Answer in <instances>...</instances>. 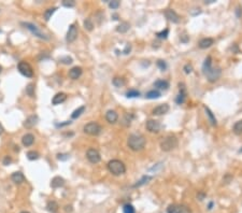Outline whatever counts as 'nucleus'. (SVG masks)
Returning <instances> with one entry per match:
<instances>
[{
	"instance_id": "1",
	"label": "nucleus",
	"mask_w": 242,
	"mask_h": 213,
	"mask_svg": "<svg viewBox=\"0 0 242 213\" xmlns=\"http://www.w3.org/2000/svg\"><path fill=\"white\" fill-rule=\"evenodd\" d=\"M145 138L142 135H130L127 139V144L132 151H141L145 147Z\"/></svg>"
},
{
	"instance_id": "2",
	"label": "nucleus",
	"mask_w": 242,
	"mask_h": 213,
	"mask_svg": "<svg viewBox=\"0 0 242 213\" xmlns=\"http://www.w3.org/2000/svg\"><path fill=\"white\" fill-rule=\"evenodd\" d=\"M108 169L114 176H121L126 172V167L123 162L119 159H112L108 163Z\"/></svg>"
},
{
	"instance_id": "3",
	"label": "nucleus",
	"mask_w": 242,
	"mask_h": 213,
	"mask_svg": "<svg viewBox=\"0 0 242 213\" xmlns=\"http://www.w3.org/2000/svg\"><path fill=\"white\" fill-rule=\"evenodd\" d=\"M178 147V139L174 136H167L161 142V149L165 152H169Z\"/></svg>"
},
{
	"instance_id": "4",
	"label": "nucleus",
	"mask_w": 242,
	"mask_h": 213,
	"mask_svg": "<svg viewBox=\"0 0 242 213\" xmlns=\"http://www.w3.org/2000/svg\"><path fill=\"white\" fill-rule=\"evenodd\" d=\"M22 25L25 26V28L28 29L29 31L31 32L34 36H36V37L40 38L42 40H50V37L46 34H44L38 26L35 25V24H32V23H22Z\"/></svg>"
},
{
	"instance_id": "5",
	"label": "nucleus",
	"mask_w": 242,
	"mask_h": 213,
	"mask_svg": "<svg viewBox=\"0 0 242 213\" xmlns=\"http://www.w3.org/2000/svg\"><path fill=\"white\" fill-rule=\"evenodd\" d=\"M83 130H84V132L85 134H87V135L98 136L101 132L102 128H101V126L99 125L98 123L91 122V123H88V124H86V125L84 126Z\"/></svg>"
},
{
	"instance_id": "6",
	"label": "nucleus",
	"mask_w": 242,
	"mask_h": 213,
	"mask_svg": "<svg viewBox=\"0 0 242 213\" xmlns=\"http://www.w3.org/2000/svg\"><path fill=\"white\" fill-rule=\"evenodd\" d=\"M17 69L26 78H32L34 76V70H32L31 66L26 61H19L17 65Z\"/></svg>"
},
{
	"instance_id": "7",
	"label": "nucleus",
	"mask_w": 242,
	"mask_h": 213,
	"mask_svg": "<svg viewBox=\"0 0 242 213\" xmlns=\"http://www.w3.org/2000/svg\"><path fill=\"white\" fill-rule=\"evenodd\" d=\"M221 74H222V70H221V68H213V67L206 73L208 81L211 82V83L216 82L217 80L220 79Z\"/></svg>"
},
{
	"instance_id": "8",
	"label": "nucleus",
	"mask_w": 242,
	"mask_h": 213,
	"mask_svg": "<svg viewBox=\"0 0 242 213\" xmlns=\"http://www.w3.org/2000/svg\"><path fill=\"white\" fill-rule=\"evenodd\" d=\"M78 27H76V24H71L69 26V29L67 31V36H66V40L67 42L69 43H72L76 41V39L78 38Z\"/></svg>"
},
{
	"instance_id": "9",
	"label": "nucleus",
	"mask_w": 242,
	"mask_h": 213,
	"mask_svg": "<svg viewBox=\"0 0 242 213\" xmlns=\"http://www.w3.org/2000/svg\"><path fill=\"white\" fill-rule=\"evenodd\" d=\"M86 157H87V159L89 160L91 164H97L99 163L101 159L100 153H99L96 149H89V150L87 151V153H86Z\"/></svg>"
},
{
	"instance_id": "10",
	"label": "nucleus",
	"mask_w": 242,
	"mask_h": 213,
	"mask_svg": "<svg viewBox=\"0 0 242 213\" xmlns=\"http://www.w3.org/2000/svg\"><path fill=\"white\" fill-rule=\"evenodd\" d=\"M145 126H146V129H148V132H155V134L161 132V128L159 122L155 121V119H148V122H146V124H145Z\"/></svg>"
},
{
	"instance_id": "11",
	"label": "nucleus",
	"mask_w": 242,
	"mask_h": 213,
	"mask_svg": "<svg viewBox=\"0 0 242 213\" xmlns=\"http://www.w3.org/2000/svg\"><path fill=\"white\" fill-rule=\"evenodd\" d=\"M179 87H180V91L176 98V102L178 104H182L183 102L185 101V98H186V88H185V85L183 84V83H180Z\"/></svg>"
},
{
	"instance_id": "12",
	"label": "nucleus",
	"mask_w": 242,
	"mask_h": 213,
	"mask_svg": "<svg viewBox=\"0 0 242 213\" xmlns=\"http://www.w3.org/2000/svg\"><path fill=\"white\" fill-rule=\"evenodd\" d=\"M106 119H107L108 123L110 124H115L119 119V114H117L114 110H109L107 113H106Z\"/></svg>"
},
{
	"instance_id": "13",
	"label": "nucleus",
	"mask_w": 242,
	"mask_h": 213,
	"mask_svg": "<svg viewBox=\"0 0 242 213\" xmlns=\"http://www.w3.org/2000/svg\"><path fill=\"white\" fill-rule=\"evenodd\" d=\"M168 111H169V106L168 104H159V106H157L156 108L153 109V114L154 115H163V114H166Z\"/></svg>"
},
{
	"instance_id": "14",
	"label": "nucleus",
	"mask_w": 242,
	"mask_h": 213,
	"mask_svg": "<svg viewBox=\"0 0 242 213\" xmlns=\"http://www.w3.org/2000/svg\"><path fill=\"white\" fill-rule=\"evenodd\" d=\"M66 99H67V95L65 94V93H58V94H56L53 97L52 104H53L54 106H57V104H63V102H65Z\"/></svg>"
},
{
	"instance_id": "15",
	"label": "nucleus",
	"mask_w": 242,
	"mask_h": 213,
	"mask_svg": "<svg viewBox=\"0 0 242 213\" xmlns=\"http://www.w3.org/2000/svg\"><path fill=\"white\" fill-rule=\"evenodd\" d=\"M165 16L169 19L170 22L172 23H179L180 21L179 15H178L173 10H166V11H165Z\"/></svg>"
},
{
	"instance_id": "16",
	"label": "nucleus",
	"mask_w": 242,
	"mask_h": 213,
	"mask_svg": "<svg viewBox=\"0 0 242 213\" xmlns=\"http://www.w3.org/2000/svg\"><path fill=\"white\" fill-rule=\"evenodd\" d=\"M37 122H38V116L37 115H31L29 116L28 119H26L25 122H24V127L27 129H30L32 128L34 126L37 124Z\"/></svg>"
},
{
	"instance_id": "17",
	"label": "nucleus",
	"mask_w": 242,
	"mask_h": 213,
	"mask_svg": "<svg viewBox=\"0 0 242 213\" xmlns=\"http://www.w3.org/2000/svg\"><path fill=\"white\" fill-rule=\"evenodd\" d=\"M22 142L24 147H30L35 142V136L32 134H26L25 136H23Z\"/></svg>"
},
{
	"instance_id": "18",
	"label": "nucleus",
	"mask_w": 242,
	"mask_h": 213,
	"mask_svg": "<svg viewBox=\"0 0 242 213\" xmlns=\"http://www.w3.org/2000/svg\"><path fill=\"white\" fill-rule=\"evenodd\" d=\"M11 180H12L15 184H22L23 182H25L26 179H25V176H24L22 172L17 171V172L12 173V176H11Z\"/></svg>"
},
{
	"instance_id": "19",
	"label": "nucleus",
	"mask_w": 242,
	"mask_h": 213,
	"mask_svg": "<svg viewBox=\"0 0 242 213\" xmlns=\"http://www.w3.org/2000/svg\"><path fill=\"white\" fill-rule=\"evenodd\" d=\"M82 75V68L81 67H73L72 69H70L69 76L72 80H76Z\"/></svg>"
},
{
	"instance_id": "20",
	"label": "nucleus",
	"mask_w": 242,
	"mask_h": 213,
	"mask_svg": "<svg viewBox=\"0 0 242 213\" xmlns=\"http://www.w3.org/2000/svg\"><path fill=\"white\" fill-rule=\"evenodd\" d=\"M64 184H65V180H64L61 177H55V178H53V180L51 181V186L53 188L61 187V186H64Z\"/></svg>"
},
{
	"instance_id": "21",
	"label": "nucleus",
	"mask_w": 242,
	"mask_h": 213,
	"mask_svg": "<svg viewBox=\"0 0 242 213\" xmlns=\"http://www.w3.org/2000/svg\"><path fill=\"white\" fill-rule=\"evenodd\" d=\"M213 43H214L213 39H211V38H204V39H201V40L199 41L198 45L200 49H208V47H210Z\"/></svg>"
},
{
	"instance_id": "22",
	"label": "nucleus",
	"mask_w": 242,
	"mask_h": 213,
	"mask_svg": "<svg viewBox=\"0 0 242 213\" xmlns=\"http://www.w3.org/2000/svg\"><path fill=\"white\" fill-rule=\"evenodd\" d=\"M211 68H212V58H211L210 56H208L207 58L204 59V63L203 65H202V71H203L204 74H206Z\"/></svg>"
},
{
	"instance_id": "23",
	"label": "nucleus",
	"mask_w": 242,
	"mask_h": 213,
	"mask_svg": "<svg viewBox=\"0 0 242 213\" xmlns=\"http://www.w3.org/2000/svg\"><path fill=\"white\" fill-rule=\"evenodd\" d=\"M154 86L156 88H158V89L166 91V89H168V87H169V83L167 81H163V80H158V81H156L154 83Z\"/></svg>"
},
{
	"instance_id": "24",
	"label": "nucleus",
	"mask_w": 242,
	"mask_h": 213,
	"mask_svg": "<svg viewBox=\"0 0 242 213\" xmlns=\"http://www.w3.org/2000/svg\"><path fill=\"white\" fill-rule=\"evenodd\" d=\"M46 209L51 213H56L58 211V204L56 201H49L46 204Z\"/></svg>"
},
{
	"instance_id": "25",
	"label": "nucleus",
	"mask_w": 242,
	"mask_h": 213,
	"mask_svg": "<svg viewBox=\"0 0 242 213\" xmlns=\"http://www.w3.org/2000/svg\"><path fill=\"white\" fill-rule=\"evenodd\" d=\"M129 28H130V25H129L127 22H123L121 23L120 25L117 26L116 30L119 32H121V34H124V32H127L129 30Z\"/></svg>"
},
{
	"instance_id": "26",
	"label": "nucleus",
	"mask_w": 242,
	"mask_h": 213,
	"mask_svg": "<svg viewBox=\"0 0 242 213\" xmlns=\"http://www.w3.org/2000/svg\"><path fill=\"white\" fill-rule=\"evenodd\" d=\"M204 110H206V113H207L208 117H209V121H210L211 125L215 126L216 125V119H215V116L213 115V113L211 112V110L209 109V108H207V106H204Z\"/></svg>"
},
{
	"instance_id": "27",
	"label": "nucleus",
	"mask_w": 242,
	"mask_h": 213,
	"mask_svg": "<svg viewBox=\"0 0 242 213\" xmlns=\"http://www.w3.org/2000/svg\"><path fill=\"white\" fill-rule=\"evenodd\" d=\"M168 213H181L182 212V208L178 206V204H170L168 209H167Z\"/></svg>"
},
{
	"instance_id": "28",
	"label": "nucleus",
	"mask_w": 242,
	"mask_h": 213,
	"mask_svg": "<svg viewBox=\"0 0 242 213\" xmlns=\"http://www.w3.org/2000/svg\"><path fill=\"white\" fill-rule=\"evenodd\" d=\"M161 97V93L156 89H153V91H150L146 93V98L148 99H157V98Z\"/></svg>"
},
{
	"instance_id": "29",
	"label": "nucleus",
	"mask_w": 242,
	"mask_h": 213,
	"mask_svg": "<svg viewBox=\"0 0 242 213\" xmlns=\"http://www.w3.org/2000/svg\"><path fill=\"white\" fill-rule=\"evenodd\" d=\"M151 180H152V177H150V176L142 177L141 180H140V181H138L135 185H133V187H139V186H141V185L146 184V183H148V181H151Z\"/></svg>"
},
{
	"instance_id": "30",
	"label": "nucleus",
	"mask_w": 242,
	"mask_h": 213,
	"mask_svg": "<svg viewBox=\"0 0 242 213\" xmlns=\"http://www.w3.org/2000/svg\"><path fill=\"white\" fill-rule=\"evenodd\" d=\"M233 132H235L236 135H241L242 134V119L241 121H238V122L233 125Z\"/></svg>"
},
{
	"instance_id": "31",
	"label": "nucleus",
	"mask_w": 242,
	"mask_h": 213,
	"mask_svg": "<svg viewBox=\"0 0 242 213\" xmlns=\"http://www.w3.org/2000/svg\"><path fill=\"white\" fill-rule=\"evenodd\" d=\"M84 111H85V106H80V108H78L76 110H74V111H73V113L71 114V117H72L73 119H78V117H79V116L81 115V114L84 112Z\"/></svg>"
},
{
	"instance_id": "32",
	"label": "nucleus",
	"mask_w": 242,
	"mask_h": 213,
	"mask_svg": "<svg viewBox=\"0 0 242 213\" xmlns=\"http://www.w3.org/2000/svg\"><path fill=\"white\" fill-rule=\"evenodd\" d=\"M112 83H113V85L115 86V87H122V86H124L125 85V81H124V79L122 78H114L113 81H112Z\"/></svg>"
},
{
	"instance_id": "33",
	"label": "nucleus",
	"mask_w": 242,
	"mask_h": 213,
	"mask_svg": "<svg viewBox=\"0 0 242 213\" xmlns=\"http://www.w3.org/2000/svg\"><path fill=\"white\" fill-rule=\"evenodd\" d=\"M26 94L28 95L29 97L34 98L35 97V85L34 84H28L26 87Z\"/></svg>"
},
{
	"instance_id": "34",
	"label": "nucleus",
	"mask_w": 242,
	"mask_h": 213,
	"mask_svg": "<svg viewBox=\"0 0 242 213\" xmlns=\"http://www.w3.org/2000/svg\"><path fill=\"white\" fill-rule=\"evenodd\" d=\"M57 10V8H51V9H47L45 12H44V19L45 21H49V19L52 17V15L54 14V12Z\"/></svg>"
},
{
	"instance_id": "35",
	"label": "nucleus",
	"mask_w": 242,
	"mask_h": 213,
	"mask_svg": "<svg viewBox=\"0 0 242 213\" xmlns=\"http://www.w3.org/2000/svg\"><path fill=\"white\" fill-rule=\"evenodd\" d=\"M27 158H28L29 160L38 159V158H39L38 152H36V151H29L28 153H27Z\"/></svg>"
},
{
	"instance_id": "36",
	"label": "nucleus",
	"mask_w": 242,
	"mask_h": 213,
	"mask_svg": "<svg viewBox=\"0 0 242 213\" xmlns=\"http://www.w3.org/2000/svg\"><path fill=\"white\" fill-rule=\"evenodd\" d=\"M123 212L124 213H136V211H135V208H133L132 204H127L123 207Z\"/></svg>"
},
{
	"instance_id": "37",
	"label": "nucleus",
	"mask_w": 242,
	"mask_h": 213,
	"mask_svg": "<svg viewBox=\"0 0 242 213\" xmlns=\"http://www.w3.org/2000/svg\"><path fill=\"white\" fill-rule=\"evenodd\" d=\"M126 96L128 98H136L140 96V93H139L138 91H136V89H130V91H128L126 93Z\"/></svg>"
},
{
	"instance_id": "38",
	"label": "nucleus",
	"mask_w": 242,
	"mask_h": 213,
	"mask_svg": "<svg viewBox=\"0 0 242 213\" xmlns=\"http://www.w3.org/2000/svg\"><path fill=\"white\" fill-rule=\"evenodd\" d=\"M84 27L85 29H87V30H93V27H94V25H93V23H91V21L89 19H86L84 21Z\"/></svg>"
},
{
	"instance_id": "39",
	"label": "nucleus",
	"mask_w": 242,
	"mask_h": 213,
	"mask_svg": "<svg viewBox=\"0 0 242 213\" xmlns=\"http://www.w3.org/2000/svg\"><path fill=\"white\" fill-rule=\"evenodd\" d=\"M168 35H169V30H168V29H165L163 31L157 32V37L159 38V39H166V38L168 37Z\"/></svg>"
},
{
	"instance_id": "40",
	"label": "nucleus",
	"mask_w": 242,
	"mask_h": 213,
	"mask_svg": "<svg viewBox=\"0 0 242 213\" xmlns=\"http://www.w3.org/2000/svg\"><path fill=\"white\" fill-rule=\"evenodd\" d=\"M74 4H76V2L73 0H64L63 1V6H67V8H72V6H74Z\"/></svg>"
},
{
	"instance_id": "41",
	"label": "nucleus",
	"mask_w": 242,
	"mask_h": 213,
	"mask_svg": "<svg viewBox=\"0 0 242 213\" xmlns=\"http://www.w3.org/2000/svg\"><path fill=\"white\" fill-rule=\"evenodd\" d=\"M60 63L66 64V65H69V64L72 63V58H71V57H69V56L61 57V58H60Z\"/></svg>"
},
{
	"instance_id": "42",
	"label": "nucleus",
	"mask_w": 242,
	"mask_h": 213,
	"mask_svg": "<svg viewBox=\"0 0 242 213\" xmlns=\"http://www.w3.org/2000/svg\"><path fill=\"white\" fill-rule=\"evenodd\" d=\"M109 6H110L111 9H117L120 6V1L119 0H113V1L109 2Z\"/></svg>"
},
{
	"instance_id": "43",
	"label": "nucleus",
	"mask_w": 242,
	"mask_h": 213,
	"mask_svg": "<svg viewBox=\"0 0 242 213\" xmlns=\"http://www.w3.org/2000/svg\"><path fill=\"white\" fill-rule=\"evenodd\" d=\"M184 71H185V73H191V72L193 71V66L192 65H189V64H186L185 66H184Z\"/></svg>"
},
{
	"instance_id": "44",
	"label": "nucleus",
	"mask_w": 242,
	"mask_h": 213,
	"mask_svg": "<svg viewBox=\"0 0 242 213\" xmlns=\"http://www.w3.org/2000/svg\"><path fill=\"white\" fill-rule=\"evenodd\" d=\"M157 66L159 67L161 70H165V69H166L167 65H166V63H165L163 60H158V61H157Z\"/></svg>"
},
{
	"instance_id": "45",
	"label": "nucleus",
	"mask_w": 242,
	"mask_h": 213,
	"mask_svg": "<svg viewBox=\"0 0 242 213\" xmlns=\"http://www.w3.org/2000/svg\"><path fill=\"white\" fill-rule=\"evenodd\" d=\"M57 157H58V159H60V160H67L70 156L68 155V154H58Z\"/></svg>"
},
{
	"instance_id": "46",
	"label": "nucleus",
	"mask_w": 242,
	"mask_h": 213,
	"mask_svg": "<svg viewBox=\"0 0 242 213\" xmlns=\"http://www.w3.org/2000/svg\"><path fill=\"white\" fill-rule=\"evenodd\" d=\"M132 117H133V116H130V117H129V114H126L125 115V119H124V122H126L125 123V125L127 126V125H130V122H131V119Z\"/></svg>"
},
{
	"instance_id": "47",
	"label": "nucleus",
	"mask_w": 242,
	"mask_h": 213,
	"mask_svg": "<svg viewBox=\"0 0 242 213\" xmlns=\"http://www.w3.org/2000/svg\"><path fill=\"white\" fill-rule=\"evenodd\" d=\"M11 162H12V159H11V157L6 156V157H4V159H3V165H6V166H8V165H10V164H11Z\"/></svg>"
},
{
	"instance_id": "48",
	"label": "nucleus",
	"mask_w": 242,
	"mask_h": 213,
	"mask_svg": "<svg viewBox=\"0 0 242 213\" xmlns=\"http://www.w3.org/2000/svg\"><path fill=\"white\" fill-rule=\"evenodd\" d=\"M130 49H131V46H130V44H127L125 47V50H124V54H128L129 52H130Z\"/></svg>"
},
{
	"instance_id": "49",
	"label": "nucleus",
	"mask_w": 242,
	"mask_h": 213,
	"mask_svg": "<svg viewBox=\"0 0 242 213\" xmlns=\"http://www.w3.org/2000/svg\"><path fill=\"white\" fill-rule=\"evenodd\" d=\"M69 124H71V122H70V121H68V122L63 123V124H56V126H57V127H63V126L69 125Z\"/></svg>"
},
{
	"instance_id": "50",
	"label": "nucleus",
	"mask_w": 242,
	"mask_h": 213,
	"mask_svg": "<svg viewBox=\"0 0 242 213\" xmlns=\"http://www.w3.org/2000/svg\"><path fill=\"white\" fill-rule=\"evenodd\" d=\"M236 13H237V16H238V17H240V16L242 15V9H240V8H237Z\"/></svg>"
},
{
	"instance_id": "51",
	"label": "nucleus",
	"mask_w": 242,
	"mask_h": 213,
	"mask_svg": "<svg viewBox=\"0 0 242 213\" xmlns=\"http://www.w3.org/2000/svg\"><path fill=\"white\" fill-rule=\"evenodd\" d=\"M65 211H66V212H71V211H72V207H71V206H66V207H65Z\"/></svg>"
},
{
	"instance_id": "52",
	"label": "nucleus",
	"mask_w": 242,
	"mask_h": 213,
	"mask_svg": "<svg viewBox=\"0 0 242 213\" xmlns=\"http://www.w3.org/2000/svg\"><path fill=\"white\" fill-rule=\"evenodd\" d=\"M197 198H198L199 200H202V199L204 198V194H198L197 195Z\"/></svg>"
},
{
	"instance_id": "53",
	"label": "nucleus",
	"mask_w": 242,
	"mask_h": 213,
	"mask_svg": "<svg viewBox=\"0 0 242 213\" xmlns=\"http://www.w3.org/2000/svg\"><path fill=\"white\" fill-rule=\"evenodd\" d=\"M3 132H4V128H3V126L0 124V135H2Z\"/></svg>"
},
{
	"instance_id": "54",
	"label": "nucleus",
	"mask_w": 242,
	"mask_h": 213,
	"mask_svg": "<svg viewBox=\"0 0 242 213\" xmlns=\"http://www.w3.org/2000/svg\"><path fill=\"white\" fill-rule=\"evenodd\" d=\"M215 0H207V1H204L206 3H212V2H214Z\"/></svg>"
},
{
	"instance_id": "55",
	"label": "nucleus",
	"mask_w": 242,
	"mask_h": 213,
	"mask_svg": "<svg viewBox=\"0 0 242 213\" xmlns=\"http://www.w3.org/2000/svg\"><path fill=\"white\" fill-rule=\"evenodd\" d=\"M212 206H213V202H211V204H209V209H212Z\"/></svg>"
},
{
	"instance_id": "56",
	"label": "nucleus",
	"mask_w": 242,
	"mask_h": 213,
	"mask_svg": "<svg viewBox=\"0 0 242 213\" xmlns=\"http://www.w3.org/2000/svg\"><path fill=\"white\" fill-rule=\"evenodd\" d=\"M21 213H29V212H27V211H23V212H21Z\"/></svg>"
},
{
	"instance_id": "57",
	"label": "nucleus",
	"mask_w": 242,
	"mask_h": 213,
	"mask_svg": "<svg viewBox=\"0 0 242 213\" xmlns=\"http://www.w3.org/2000/svg\"><path fill=\"white\" fill-rule=\"evenodd\" d=\"M239 152H242V149H240V151H239Z\"/></svg>"
},
{
	"instance_id": "58",
	"label": "nucleus",
	"mask_w": 242,
	"mask_h": 213,
	"mask_svg": "<svg viewBox=\"0 0 242 213\" xmlns=\"http://www.w3.org/2000/svg\"><path fill=\"white\" fill-rule=\"evenodd\" d=\"M0 72H1V67H0Z\"/></svg>"
}]
</instances>
